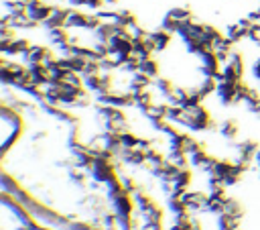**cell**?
<instances>
[{
	"instance_id": "cell-9",
	"label": "cell",
	"mask_w": 260,
	"mask_h": 230,
	"mask_svg": "<svg viewBox=\"0 0 260 230\" xmlns=\"http://www.w3.org/2000/svg\"><path fill=\"white\" fill-rule=\"evenodd\" d=\"M120 179H122V185H124V191H128V193H136V191L140 189L134 177H130V175H120Z\"/></svg>"
},
{
	"instance_id": "cell-10",
	"label": "cell",
	"mask_w": 260,
	"mask_h": 230,
	"mask_svg": "<svg viewBox=\"0 0 260 230\" xmlns=\"http://www.w3.org/2000/svg\"><path fill=\"white\" fill-rule=\"evenodd\" d=\"M191 230H203V226H201V220L193 218V220H191Z\"/></svg>"
},
{
	"instance_id": "cell-3",
	"label": "cell",
	"mask_w": 260,
	"mask_h": 230,
	"mask_svg": "<svg viewBox=\"0 0 260 230\" xmlns=\"http://www.w3.org/2000/svg\"><path fill=\"white\" fill-rule=\"evenodd\" d=\"M171 35L173 33H169L167 28H158V31H152V33H148V37H150V41L154 43V49L156 51H165L167 47H169V43H171Z\"/></svg>"
},
{
	"instance_id": "cell-7",
	"label": "cell",
	"mask_w": 260,
	"mask_h": 230,
	"mask_svg": "<svg viewBox=\"0 0 260 230\" xmlns=\"http://www.w3.org/2000/svg\"><path fill=\"white\" fill-rule=\"evenodd\" d=\"M219 132H221L223 138L236 140V136H238V124H236V120H223L221 126H219Z\"/></svg>"
},
{
	"instance_id": "cell-1",
	"label": "cell",
	"mask_w": 260,
	"mask_h": 230,
	"mask_svg": "<svg viewBox=\"0 0 260 230\" xmlns=\"http://www.w3.org/2000/svg\"><path fill=\"white\" fill-rule=\"evenodd\" d=\"M112 210L118 214V218H132V216H134V210H136L134 195L128 193V191L116 195V197L112 199Z\"/></svg>"
},
{
	"instance_id": "cell-2",
	"label": "cell",
	"mask_w": 260,
	"mask_h": 230,
	"mask_svg": "<svg viewBox=\"0 0 260 230\" xmlns=\"http://www.w3.org/2000/svg\"><path fill=\"white\" fill-rule=\"evenodd\" d=\"M183 202H185V206L189 208L191 214H197V212L205 210L207 195H205L203 191H191V189H187V191L183 193Z\"/></svg>"
},
{
	"instance_id": "cell-6",
	"label": "cell",
	"mask_w": 260,
	"mask_h": 230,
	"mask_svg": "<svg viewBox=\"0 0 260 230\" xmlns=\"http://www.w3.org/2000/svg\"><path fill=\"white\" fill-rule=\"evenodd\" d=\"M223 212L230 214V216H234V218H242V216H244V206H242L238 199H234V197L228 195V199H225V204H223Z\"/></svg>"
},
{
	"instance_id": "cell-8",
	"label": "cell",
	"mask_w": 260,
	"mask_h": 230,
	"mask_svg": "<svg viewBox=\"0 0 260 230\" xmlns=\"http://www.w3.org/2000/svg\"><path fill=\"white\" fill-rule=\"evenodd\" d=\"M120 140H122V147L124 149H134L138 145L140 136H136L132 130H124V132H120Z\"/></svg>"
},
{
	"instance_id": "cell-4",
	"label": "cell",
	"mask_w": 260,
	"mask_h": 230,
	"mask_svg": "<svg viewBox=\"0 0 260 230\" xmlns=\"http://www.w3.org/2000/svg\"><path fill=\"white\" fill-rule=\"evenodd\" d=\"M138 71H142L144 75H148V77L156 79V77H158L160 67H158V61H156V59L146 57V59H140V67H138Z\"/></svg>"
},
{
	"instance_id": "cell-5",
	"label": "cell",
	"mask_w": 260,
	"mask_h": 230,
	"mask_svg": "<svg viewBox=\"0 0 260 230\" xmlns=\"http://www.w3.org/2000/svg\"><path fill=\"white\" fill-rule=\"evenodd\" d=\"M217 228L219 230H238L240 228V218H234L230 214H219L217 216Z\"/></svg>"
}]
</instances>
